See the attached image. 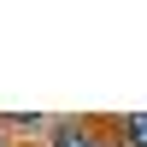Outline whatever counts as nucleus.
<instances>
[{"label":"nucleus","instance_id":"obj_1","mask_svg":"<svg viewBox=\"0 0 147 147\" xmlns=\"http://www.w3.org/2000/svg\"><path fill=\"white\" fill-rule=\"evenodd\" d=\"M47 141H53V147H94L100 136H94L88 124H53V136H47Z\"/></svg>","mask_w":147,"mask_h":147},{"label":"nucleus","instance_id":"obj_2","mask_svg":"<svg viewBox=\"0 0 147 147\" xmlns=\"http://www.w3.org/2000/svg\"><path fill=\"white\" fill-rule=\"evenodd\" d=\"M118 141H124V147H147V112L124 118V129H118Z\"/></svg>","mask_w":147,"mask_h":147},{"label":"nucleus","instance_id":"obj_3","mask_svg":"<svg viewBox=\"0 0 147 147\" xmlns=\"http://www.w3.org/2000/svg\"><path fill=\"white\" fill-rule=\"evenodd\" d=\"M94 147H124V141H106V136H100V141H94Z\"/></svg>","mask_w":147,"mask_h":147},{"label":"nucleus","instance_id":"obj_4","mask_svg":"<svg viewBox=\"0 0 147 147\" xmlns=\"http://www.w3.org/2000/svg\"><path fill=\"white\" fill-rule=\"evenodd\" d=\"M0 147H6V129H0Z\"/></svg>","mask_w":147,"mask_h":147}]
</instances>
